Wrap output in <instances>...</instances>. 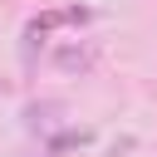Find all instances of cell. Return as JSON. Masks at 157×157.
Wrapping results in <instances>:
<instances>
[{
    "instance_id": "6da1fadb",
    "label": "cell",
    "mask_w": 157,
    "mask_h": 157,
    "mask_svg": "<svg viewBox=\"0 0 157 157\" xmlns=\"http://www.w3.org/2000/svg\"><path fill=\"white\" fill-rule=\"evenodd\" d=\"M93 44H64L59 54H54V64L64 69V74H83V69H93Z\"/></svg>"
},
{
    "instance_id": "7a4b0ae2",
    "label": "cell",
    "mask_w": 157,
    "mask_h": 157,
    "mask_svg": "<svg viewBox=\"0 0 157 157\" xmlns=\"http://www.w3.org/2000/svg\"><path fill=\"white\" fill-rule=\"evenodd\" d=\"M5 93H10V83H5V78H0V98H5Z\"/></svg>"
}]
</instances>
